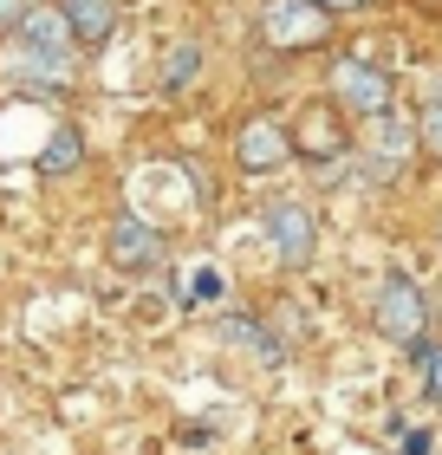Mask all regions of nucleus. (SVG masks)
Here are the masks:
<instances>
[{
    "mask_svg": "<svg viewBox=\"0 0 442 455\" xmlns=\"http://www.w3.org/2000/svg\"><path fill=\"white\" fill-rule=\"evenodd\" d=\"M254 39L267 52H319L332 39V7L325 0H261Z\"/></svg>",
    "mask_w": 442,
    "mask_h": 455,
    "instance_id": "obj_1",
    "label": "nucleus"
},
{
    "mask_svg": "<svg viewBox=\"0 0 442 455\" xmlns=\"http://www.w3.org/2000/svg\"><path fill=\"white\" fill-rule=\"evenodd\" d=\"M371 325L390 345L416 351L430 339V299H423V286H416L410 274H384V280H377V293H371Z\"/></svg>",
    "mask_w": 442,
    "mask_h": 455,
    "instance_id": "obj_2",
    "label": "nucleus"
},
{
    "mask_svg": "<svg viewBox=\"0 0 442 455\" xmlns=\"http://www.w3.org/2000/svg\"><path fill=\"white\" fill-rule=\"evenodd\" d=\"M293 150H300L306 163H339L351 150V111L339 105V98H312V105L293 117Z\"/></svg>",
    "mask_w": 442,
    "mask_h": 455,
    "instance_id": "obj_3",
    "label": "nucleus"
},
{
    "mask_svg": "<svg viewBox=\"0 0 442 455\" xmlns=\"http://www.w3.org/2000/svg\"><path fill=\"white\" fill-rule=\"evenodd\" d=\"M332 98L358 117V124H371V117H384V111H397V85H390V72L384 66H371V59H339L332 66Z\"/></svg>",
    "mask_w": 442,
    "mask_h": 455,
    "instance_id": "obj_4",
    "label": "nucleus"
},
{
    "mask_svg": "<svg viewBox=\"0 0 442 455\" xmlns=\"http://www.w3.org/2000/svg\"><path fill=\"white\" fill-rule=\"evenodd\" d=\"M358 150H365V163H371V176H377V182H390L416 150H423V117H404V111L371 117V124H365V137H358Z\"/></svg>",
    "mask_w": 442,
    "mask_h": 455,
    "instance_id": "obj_5",
    "label": "nucleus"
},
{
    "mask_svg": "<svg viewBox=\"0 0 442 455\" xmlns=\"http://www.w3.org/2000/svg\"><path fill=\"white\" fill-rule=\"evenodd\" d=\"M261 228H267V247H273V260H280L286 274L312 267V254H319V215H312L306 202H273Z\"/></svg>",
    "mask_w": 442,
    "mask_h": 455,
    "instance_id": "obj_6",
    "label": "nucleus"
},
{
    "mask_svg": "<svg viewBox=\"0 0 442 455\" xmlns=\"http://www.w3.org/2000/svg\"><path fill=\"white\" fill-rule=\"evenodd\" d=\"M104 260H111L117 274H131V280L157 274L163 267V228L143 221V215H117L111 235H104Z\"/></svg>",
    "mask_w": 442,
    "mask_h": 455,
    "instance_id": "obj_7",
    "label": "nucleus"
},
{
    "mask_svg": "<svg viewBox=\"0 0 442 455\" xmlns=\"http://www.w3.org/2000/svg\"><path fill=\"white\" fill-rule=\"evenodd\" d=\"M293 156H300L293 150V124H280V117H247L235 131V163L247 176H273V170H286Z\"/></svg>",
    "mask_w": 442,
    "mask_h": 455,
    "instance_id": "obj_8",
    "label": "nucleus"
},
{
    "mask_svg": "<svg viewBox=\"0 0 442 455\" xmlns=\"http://www.w3.org/2000/svg\"><path fill=\"white\" fill-rule=\"evenodd\" d=\"M0 72H7L13 85H33V92H66L72 85V52H33V46H20V39L7 33Z\"/></svg>",
    "mask_w": 442,
    "mask_h": 455,
    "instance_id": "obj_9",
    "label": "nucleus"
},
{
    "mask_svg": "<svg viewBox=\"0 0 442 455\" xmlns=\"http://www.w3.org/2000/svg\"><path fill=\"white\" fill-rule=\"evenodd\" d=\"M13 39L20 46H33V52H78V33H72V20H66V7H46V0H33L27 13H20V27H13Z\"/></svg>",
    "mask_w": 442,
    "mask_h": 455,
    "instance_id": "obj_10",
    "label": "nucleus"
},
{
    "mask_svg": "<svg viewBox=\"0 0 442 455\" xmlns=\"http://www.w3.org/2000/svg\"><path fill=\"white\" fill-rule=\"evenodd\" d=\"M176 306L182 313H215V306H228V267L221 260H196L176 274Z\"/></svg>",
    "mask_w": 442,
    "mask_h": 455,
    "instance_id": "obj_11",
    "label": "nucleus"
},
{
    "mask_svg": "<svg viewBox=\"0 0 442 455\" xmlns=\"http://www.w3.org/2000/svg\"><path fill=\"white\" fill-rule=\"evenodd\" d=\"M72 20V33H78V46L98 52V46H111V33H117V0H59Z\"/></svg>",
    "mask_w": 442,
    "mask_h": 455,
    "instance_id": "obj_12",
    "label": "nucleus"
},
{
    "mask_svg": "<svg viewBox=\"0 0 442 455\" xmlns=\"http://www.w3.org/2000/svg\"><path fill=\"white\" fill-rule=\"evenodd\" d=\"M78 163H85V131H78V124H52L46 143H39V156H33V170L39 176H72Z\"/></svg>",
    "mask_w": 442,
    "mask_h": 455,
    "instance_id": "obj_13",
    "label": "nucleus"
},
{
    "mask_svg": "<svg viewBox=\"0 0 442 455\" xmlns=\"http://www.w3.org/2000/svg\"><path fill=\"white\" fill-rule=\"evenodd\" d=\"M208 66V52H202V39H176L170 52H163V92H189L202 78Z\"/></svg>",
    "mask_w": 442,
    "mask_h": 455,
    "instance_id": "obj_14",
    "label": "nucleus"
},
{
    "mask_svg": "<svg viewBox=\"0 0 442 455\" xmlns=\"http://www.w3.org/2000/svg\"><path fill=\"white\" fill-rule=\"evenodd\" d=\"M410 358H416V371H423V397L442 410V345H430V339H423V345L410 351Z\"/></svg>",
    "mask_w": 442,
    "mask_h": 455,
    "instance_id": "obj_15",
    "label": "nucleus"
},
{
    "mask_svg": "<svg viewBox=\"0 0 442 455\" xmlns=\"http://www.w3.org/2000/svg\"><path fill=\"white\" fill-rule=\"evenodd\" d=\"M423 150H430V156L442 163V98H436V105L423 111Z\"/></svg>",
    "mask_w": 442,
    "mask_h": 455,
    "instance_id": "obj_16",
    "label": "nucleus"
},
{
    "mask_svg": "<svg viewBox=\"0 0 442 455\" xmlns=\"http://www.w3.org/2000/svg\"><path fill=\"white\" fill-rule=\"evenodd\" d=\"M33 7V0H0V33H13L20 27V13H27Z\"/></svg>",
    "mask_w": 442,
    "mask_h": 455,
    "instance_id": "obj_17",
    "label": "nucleus"
},
{
    "mask_svg": "<svg viewBox=\"0 0 442 455\" xmlns=\"http://www.w3.org/2000/svg\"><path fill=\"white\" fill-rule=\"evenodd\" d=\"M332 13H351V7H371V0H325Z\"/></svg>",
    "mask_w": 442,
    "mask_h": 455,
    "instance_id": "obj_18",
    "label": "nucleus"
},
{
    "mask_svg": "<svg viewBox=\"0 0 442 455\" xmlns=\"http://www.w3.org/2000/svg\"><path fill=\"white\" fill-rule=\"evenodd\" d=\"M436 241H442V221H436Z\"/></svg>",
    "mask_w": 442,
    "mask_h": 455,
    "instance_id": "obj_19",
    "label": "nucleus"
}]
</instances>
